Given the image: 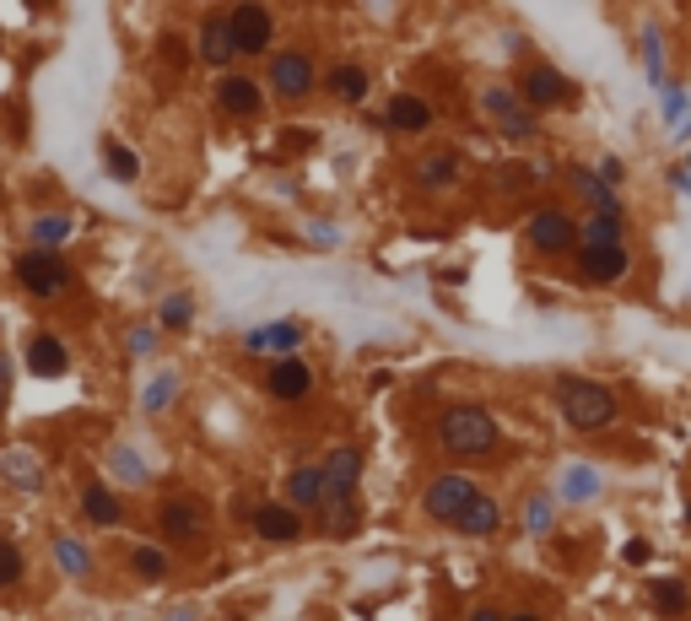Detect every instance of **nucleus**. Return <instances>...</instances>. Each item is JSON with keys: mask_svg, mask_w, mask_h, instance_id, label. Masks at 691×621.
Here are the masks:
<instances>
[{"mask_svg": "<svg viewBox=\"0 0 691 621\" xmlns=\"http://www.w3.org/2000/svg\"><path fill=\"white\" fill-rule=\"evenodd\" d=\"M611 244H622V217H589L583 248H611Z\"/></svg>", "mask_w": 691, "mask_h": 621, "instance_id": "nucleus-26", "label": "nucleus"}, {"mask_svg": "<svg viewBox=\"0 0 691 621\" xmlns=\"http://www.w3.org/2000/svg\"><path fill=\"white\" fill-rule=\"evenodd\" d=\"M438 443L448 454L470 459V454H492L498 448V422L481 406H448L438 422Z\"/></svg>", "mask_w": 691, "mask_h": 621, "instance_id": "nucleus-1", "label": "nucleus"}, {"mask_svg": "<svg viewBox=\"0 0 691 621\" xmlns=\"http://www.w3.org/2000/svg\"><path fill=\"white\" fill-rule=\"evenodd\" d=\"M357 470H363V448H335L330 454V465H324V502L330 508H341V497H352Z\"/></svg>", "mask_w": 691, "mask_h": 621, "instance_id": "nucleus-9", "label": "nucleus"}, {"mask_svg": "<svg viewBox=\"0 0 691 621\" xmlns=\"http://www.w3.org/2000/svg\"><path fill=\"white\" fill-rule=\"evenodd\" d=\"M70 228H76L70 217H38V222H33V244H38V248L65 244V239H70Z\"/></svg>", "mask_w": 691, "mask_h": 621, "instance_id": "nucleus-28", "label": "nucleus"}, {"mask_svg": "<svg viewBox=\"0 0 691 621\" xmlns=\"http://www.w3.org/2000/svg\"><path fill=\"white\" fill-rule=\"evenodd\" d=\"M157 524H163V535L168 541H194L200 535V508L194 502H163V513H157Z\"/></svg>", "mask_w": 691, "mask_h": 621, "instance_id": "nucleus-18", "label": "nucleus"}, {"mask_svg": "<svg viewBox=\"0 0 691 621\" xmlns=\"http://www.w3.org/2000/svg\"><path fill=\"white\" fill-rule=\"evenodd\" d=\"M524 103L530 109H557V103H567L572 98V81H567L562 70H551V65H535L530 76H524Z\"/></svg>", "mask_w": 691, "mask_h": 621, "instance_id": "nucleus-8", "label": "nucleus"}, {"mask_svg": "<svg viewBox=\"0 0 691 621\" xmlns=\"http://www.w3.org/2000/svg\"><path fill=\"white\" fill-rule=\"evenodd\" d=\"M265 389L276 395V400H303L309 389H314V368L303 363V357H281L270 378H265Z\"/></svg>", "mask_w": 691, "mask_h": 621, "instance_id": "nucleus-11", "label": "nucleus"}, {"mask_svg": "<svg viewBox=\"0 0 691 621\" xmlns=\"http://www.w3.org/2000/svg\"><path fill=\"white\" fill-rule=\"evenodd\" d=\"M476 497H481V492H476V481H470V476H438V481L427 487V513L454 524V519H459Z\"/></svg>", "mask_w": 691, "mask_h": 621, "instance_id": "nucleus-6", "label": "nucleus"}, {"mask_svg": "<svg viewBox=\"0 0 691 621\" xmlns=\"http://www.w3.org/2000/svg\"><path fill=\"white\" fill-rule=\"evenodd\" d=\"M383 124L411 135V130H427V124H433V109H427L416 92H394V98H389V109H383Z\"/></svg>", "mask_w": 691, "mask_h": 621, "instance_id": "nucleus-15", "label": "nucleus"}, {"mask_svg": "<svg viewBox=\"0 0 691 621\" xmlns=\"http://www.w3.org/2000/svg\"><path fill=\"white\" fill-rule=\"evenodd\" d=\"M254 535H259V541H281V546H287V541H298V535H303V519H298L287 502H259V508H254Z\"/></svg>", "mask_w": 691, "mask_h": 621, "instance_id": "nucleus-10", "label": "nucleus"}, {"mask_svg": "<svg viewBox=\"0 0 691 621\" xmlns=\"http://www.w3.org/2000/svg\"><path fill=\"white\" fill-rule=\"evenodd\" d=\"M70 368V352H65L60 335H33V346H27V373L33 378H60Z\"/></svg>", "mask_w": 691, "mask_h": 621, "instance_id": "nucleus-14", "label": "nucleus"}, {"mask_svg": "<svg viewBox=\"0 0 691 621\" xmlns=\"http://www.w3.org/2000/svg\"><path fill=\"white\" fill-rule=\"evenodd\" d=\"M454 174H459V157H448V152H443L438 163H427V168H422V179H427V185H454Z\"/></svg>", "mask_w": 691, "mask_h": 621, "instance_id": "nucleus-32", "label": "nucleus"}, {"mask_svg": "<svg viewBox=\"0 0 691 621\" xmlns=\"http://www.w3.org/2000/svg\"><path fill=\"white\" fill-rule=\"evenodd\" d=\"M648 606H654L659 617H681L691 606L687 584H681V578H654V584H648Z\"/></svg>", "mask_w": 691, "mask_h": 621, "instance_id": "nucleus-22", "label": "nucleus"}, {"mask_svg": "<svg viewBox=\"0 0 691 621\" xmlns=\"http://www.w3.org/2000/svg\"><path fill=\"white\" fill-rule=\"evenodd\" d=\"M498 524H503V508H498L492 497H476V502L454 519V530H465V535H498Z\"/></svg>", "mask_w": 691, "mask_h": 621, "instance_id": "nucleus-19", "label": "nucleus"}, {"mask_svg": "<svg viewBox=\"0 0 691 621\" xmlns=\"http://www.w3.org/2000/svg\"><path fill=\"white\" fill-rule=\"evenodd\" d=\"M627 265H632V254L622 244L583 248V254H578V270H583V281H622V276H627Z\"/></svg>", "mask_w": 691, "mask_h": 621, "instance_id": "nucleus-12", "label": "nucleus"}, {"mask_svg": "<svg viewBox=\"0 0 691 621\" xmlns=\"http://www.w3.org/2000/svg\"><path fill=\"white\" fill-rule=\"evenodd\" d=\"M589 492H594V476L578 465V470H572V481H567V497H589Z\"/></svg>", "mask_w": 691, "mask_h": 621, "instance_id": "nucleus-35", "label": "nucleus"}, {"mask_svg": "<svg viewBox=\"0 0 691 621\" xmlns=\"http://www.w3.org/2000/svg\"><path fill=\"white\" fill-rule=\"evenodd\" d=\"M470 621H503V617H498V611H476Z\"/></svg>", "mask_w": 691, "mask_h": 621, "instance_id": "nucleus-37", "label": "nucleus"}, {"mask_svg": "<svg viewBox=\"0 0 691 621\" xmlns=\"http://www.w3.org/2000/svg\"><path fill=\"white\" fill-rule=\"evenodd\" d=\"M487 109L503 120V135H519V141H524V135H535V114L513 109V98H508L503 87H492V92H487Z\"/></svg>", "mask_w": 691, "mask_h": 621, "instance_id": "nucleus-21", "label": "nucleus"}, {"mask_svg": "<svg viewBox=\"0 0 691 621\" xmlns=\"http://www.w3.org/2000/svg\"><path fill=\"white\" fill-rule=\"evenodd\" d=\"M513 621H540V617H513Z\"/></svg>", "mask_w": 691, "mask_h": 621, "instance_id": "nucleus-39", "label": "nucleus"}, {"mask_svg": "<svg viewBox=\"0 0 691 621\" xmlns=\"http://www.w3.org/2000/svg\"><path fill=\"white\" fill-rule=\"evenodd\" d=\"M270 87H276L281 98H303V92L314 87V60H309L303 49L276 55V60H270Z\"/></svg>", "mask_w": 691, "mask_h": 621, "instance_id": "nucleus-7", "label": "nucleus"}, {"mask_svg": "<svg viewBox=\"0 0 691 621\" xmlns=\"http://www.w3.org/2000/svg\"><path fill=\"white\" fill-rule=\"evenodd\" d=\"M103 163H109V174H114L120 185H135V174H141L135 152H130V146H120V141H103Z\"/></svg>", "mask_w": 691, "mask_h": 621, "instance_id": "nucleus-25", "label": "nucleus"}, {"mask_svg": "<svg viewBox=\"0 0 691 621\" xmlns=\"http://www.w3.org/2000/svg\"><path fill=\"white\" fill-rule=\"evenodd\" d=\"M227 27H233V49L238 55H265L270 49V11L265 5H233Z\"/></svg>", "mask_w": 691, "mask_h": 621, "instance_id": "nucleus-4", "label": "nucleus"}, {"mask_svg": "<svg viewBox=\"0 0 691 621\" xmlns=\"http://www.w3.org/2000/svg\"><path fill=\"white\" fill-rule=\"evenodd\" d=\"M130 567H135L141 578L157 584V578H168V552H157V546H135V552H130Z\"/></svg>", "mask_w": 691, "mask_h": 621, "instance_id": "nucleus-27", "label": "nucleus"}, {"mask_svg": "<svg viewBox=\"0 0 691 621\" xmlns=\"http://www.w3.org/2000/svg\"><path fill=\"white\" fill-rule=\"evenodd\" d=\"M572 185H578L589 200H594V206H600V217H622V211H616V200H611V189L600 185L594 174H572Z\"/></svg>", "mask_w": 691, "mask_h": 621, "instance_id": "nucleus-29", "label": "nucleus"}, {"mask_svg": "<svg viewBox=\"0 0 691 621\" xmlns=\"http://www.w3.org/2000/svg\"><path fill=\"white\" fill-rule=\"evenodd\" d=\"M174 621H189V617H185V611H179V617H174Z\"/></svg>", "mask_w": 691, "mask_h": 621, "instance_id": "nucleus-40", "label": "nucleus"}, {"mask_svg": "<svg viewBox=\"0 0 691 621\" xmlns=\"http://www.w3.org/2000/svg\"><path fill=\"white\" fill-rule=\"evenodd\" d=\"M174 389H179V378H174V373H163V378H157V384H152V389H146V411H163V406H168V395H174Z\"/></svg>", "mask_w": 691, "mask_h": 621, "instance_id": "nucleus-33", "label": "nucleus"}, {"mask_svg": "<svg viewBox=\"0 0 691 621\" xmlns=\"http://www.w3.org/2000/svg\"><path fill=\"white\" fill-rule=\"evenodd\" d=\"M557 400H562V417L583 433H594V428H605L616 417V395L605 384H594V378H562Z\"/></svg>", "mask_w": 691, "mask_h": 621, "instance_id": "nucleus-2", "label": "nucleus"}, {"mask_svg": "<svg viewBox=\"0 0 691 621\" xmlns=\"http://www.w3.org/2000/svg\"><path fill=\"white\" fill-rule=\"evenodd\" d=\"M627 562H648V546H643V541H627Z\"/></svg>", "mask_w": 691, "mask_h": 621, "instance_id": "nucleus-36", "label": "nucleus"}, {"mask_svg": "<svg viewBox=\"0 0 691 621\" xmlns=\"http://www.w3.org/2000/svg\"><path fill=\"white\" fill-rule=\"evenodd\" d=\"M0 406H5V357H0Z\"/></svg>", "mask_w": 691, "mask_h": 621, "instance_id": "nucleus-38", "label": "nucleus"}, {"mask_svg": "<svg viewBox=\"0 0 691 621\" xmlns=\"http://www.w3.org/2000/svg\"><path fill=\"white\" fill-rule=\"evenodd\" d=\"M298 341H303V330H298L292 319H281V324H259V330H249L244 346H249L254 357H287Z\"/></svg>", "mask_w": 691, "mask_h": 621, "instance_id": "nucleus-13", "label": "nucleus"}, {"mask_svg": "<svg viewBox=\"0 0 691 621\" xmlns=\"http://www.w3.org/2000/svg\"><path fill=\"white\" fill-rule=\"evenodd\" d=\"M189 313H194V309H189V298L179 292V298H168V303H163V324H168V330H185Z\"/></svg>", "mask_w": 691, "mask_h": 621, "instance_id": "nucleus-34", "label": "nucleus"}, {"mask_svg": "<svg viewBox=\"0 0 691 621\" xmlns=\"http://www.w3.org/2000/svg\"><path fill=\"white\" fill-rule=\"evenodd\" d=\"M16 578H22V552L11 541H0V589H11Z\"/></svg>", "mask_w": 691, "mask_h": 621, "instance_id": "nucleus-31", "label": "nucleus"}, {"mask_svg": "<svg viewBox=\"0 0 691 621\" xmlns=\"http://www.w3.org/2000/svg\"><path fill=\"white\" fill-rule=\"evenodd\" d=\"M330 92H335L341 103H363V98H368V70H363V65H335V70H330Z\"/></svg>", "mask_w": 691, "mask_h": 621, "instance_id": "nucleus-24", "label": "nucleus"}, {"mask_svg": "<svg viewBox=\"0 0 691 621\" xmlns=\"http://www.w3.org/2000/svg\"><path fill=\"white\" fill-rule=\"evenodd\" d=\"M216 103H222L227 114L249 120V114H259V81H249V76H222V87H216Z\"/></svg>", "mask_w": 691, "mask_h": 621, "instance_id": "nucleus-17", "label": "nucleus"}, {"mask_svg": "<svg viewBox=\"0 0 691 621\" xmlns=\"http://www.w3.org/2000/svg\"><path fill=\"white\" fill-rule=\"evenodd\" d=\"M233 27H227V16H205L200 22V60L205 65H233Z\"/></svg>", "mask_w": 691, "mask_h": 621, "instance_id": "nucleus-16", "label": "nucleus"}, {"mask_svg": "<svg viewBox=\"0 0 691 621\" xmlns=\"http://www.w3.org/2000/svg\"><path fill=\"white\" fill-rule=\"evenodd\" d=\"M16 281L33 292V298H55L70 287V265H65L55 248H27L22 259H16Z\"/></svg>", "mask_w": 691, "mask_h": 621, "instance_id": "nucleus-3", "label": "nucleus"}, {"mask_svg": "<svg viewBox=\"0 0 691 621\" xmlns=\"http://www.w3.org/2000/svg\"><path fill=\"white\" fill-rule=\"evenodd\" d=\"M530 244L540 248V254H567V248L578 244V228H572V217H562L557 206H540V211L530 217Z\"/></svg>", "mask_w": 691, "mask_h": 621, "instance_id": "nucleus-5", "label": "nucleus"}, {"mask_svg": "<svg viewBox=\"0 0 691 621\" xmlns=\"http://www.w3.org/2000/svg\"><path fill=\"white\" fill-rule=\"evenodd\" d=\"M81 513H87L98 530H114V524H120V497L109 492L103 481H92V487L81 492Z\"/></svg>", "mask_w": 691, "mask_h": 621, "instance_id": "nucleus-20", "label": "nucleus"}, {"mask_svg": "<svg viewBox=\"0 0 691 621\" xmlns=\"http://www.w3.org/2000/svg\"><path fill=\"white\" fill-rule=\"evenodd\" d=\"M55 557H60V567L65 573H70V578H81V573H87V567H92V562H87V552H81V546H76V541H55Z\"/></svg>", "mask_w": 691, "mask_h": 621, "instance_id": "nucleus-30", "label": "nucleus"}, {"mask_svg": "<svg viewBox=\"0 0 691 621\" xmlns=\"http://www.w3.org/2000/svg\"><path fill=\"white\" fill-rule=\"evenodd\" d=\"M287 497H292L298 508H314V502H324V470H314V465H298V470L287 476Z\"/></svg>", "mask_w": 691, "mask_h": 621, "instance_id": "nucleus-23", "label": "nucleus"}]
</instances>
